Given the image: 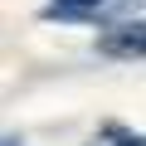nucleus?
<instances>
[{
    "mask_svg": "<svg viewBox=\"0 0 146 146\" xmlns=\"http://www.w3.org/2000/svg\"><path fill=\"white\" fill-rule=\"evenodd\" d=\"M122 146H136V141H122Z\"/></svg>",
    "mask_w": 146,
    "mask_h": 146,
    "instance_id": "3",
    "label": "nucleus"
},
{
    "mask_svg": "<svg viewBox=\"0 0 146 146\" xmlns=\"http://www.w3.org/2000/svg\"><path fill=\"white\" fill-rule=\"evenodd\" d=\"M98 49H102V54H112V58H146V20L107 29V34L98 39Z\"/></svg>",
    "mask_w": 146,
    "mask_h": 146,
    "instance_id": "1",
    "label": "nucleus"
},
{
    "mask_svg": "<svg viewBox=\"0 0 146 146\" xmlns=\"http://www.w3.org/2000/svg\"><path fill=\"white\" fill-rule=\"evenodd\" d=\"M63 5H73V10H83V5H98V0H63Z\"/></svg>",
    "mask_w": 146,
    "mask_h": 146,
    "instance_id": "2",
    "label": "nucleus"
}]
</instances>
